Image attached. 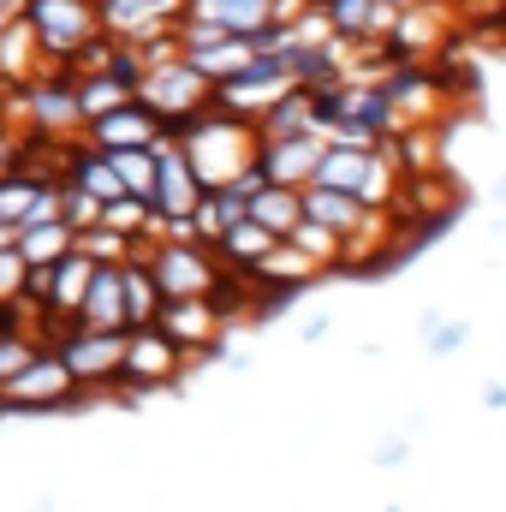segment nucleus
Masks as SVG:
<instances>
[{
  "label": "nucleus",
  "instance_id": "nucleus-1",
  "mask_svg": "<svg viewBox=\"0 0 506 512\" xmlns=\"http://www.w3.org/2000/svg\"><path fill=\"white\" fill-rule=\"evenodd\" d=\"M167 137L179 143V155L191 161V173H197L203 191L233 185V179L256 161V120L221 114V108H197V114H185L179 126H167Z\"/></svg>",
  "mask_w": 506,
  "mask_h": 512
},
{
  "label": "nucleus",
  "instance_id": "nucleus-2",
  "mask_svg": "<svg viewBox=\"0 0 506 512\" xmlns=\"http://www.w3.org/2000/svg\"><path fill=\"white\" fill-rule=\"evenodd\" d=\"M316 179L334 185V191H352L370 209H387L393 191H399V173H393L381 143H328L322 161H316Z\"/></svg>",
  "mask_w": 506,
  "mask_h": 512
},
{
  "label": "nucleus",
  "instance_id": "nucleus-3",
  "mask_svg": "<svg viewBox=\"0 0 506 512\" xmlns=\"http://www.w3.org/2000/svg\"><path fill=\"white\" fill-rule=\"evenodd\" d=\"M131 96H137L161 126H179L185 114L209 108V78H203L185 54H167V60H155V66H143V72H137Z\"/></svg>",
  "mask_w": 506,
  "mask_h": 512
},
{
  "label": "nucleus",
  "instance_id": "nucleus-4",
  "mask_svg": "<svg viewBox=\"0 0 506 512\" xmlns=\"http://www.w3.org/2000/svg\"><path fill=\"white\" fill-rule=\"evenodd\" d=\"M18 18L30 24L36 54H42L48 66H66V54H72L84 36L102 30V24H96V0H24Z\"/></svg>",
  "mask_w": 506,
  "mask_h": 512
},
{
  "label": "nucleus",
  "instance_id": "nucleus-5",
  "mask_svg": "<svg viewBox=\"0 0 506 512\" xmlns=\"http://www.w3.org/2000/svg\"><path fill=\"white\" fill-rule=\"evenodd\" d=\"M298 78L280 66V60H262L256 54L251 66H239L233 78H221V84H209V108H221V114H239V120H262L286 90H292Z\"/></svg>",
  "mask_w": 506,
  "mask_h": 512
},
{
  "label": "nucleus",
  "instance_id": "nucleus-6",
  "mask_svg": "<svg viewBox=\"0 0 506 512\" xmlns=\"http://www.w3.org/2000/svg\"><path fill=\"white\" fill-rule=\"evenodd\" d=\"M143 268L161 286V298H203L215 280V256L197 239H155L143 245Z\"/></svg>",
  "mask_w": 506,
  "mask_h": 512
},
{
  "label": "nucleus",
  "instance_id": "nucleus-7",
  "mask_svg": "<svg viewBox=\"0 0 506 512\" xmlns=\"http://www.w3.org/2000/svg\"><path fill=\"white\" fill-rule=\"evenodd\" d=\"M78 393L84 387L66 376V364L54 358V346H36L30 364L0 382V411H54V405H72Z\"/></svg>",
  "mask_w": 506,
  "mask_h": 512
},
{
  "label": "nucleus",
  "instance_id": "nucleus-8",
  "mask_svg": "<svg viewBox=\"0 0 506 512\" xmlns=\"http://www.w3.org/2000/svg\"><path fill=\"white\" fill-rule=\"evenodd\" d=\"M120 346H126V328H60L54 334V358L66 364V376L78 387H96V382H114L120 376Z\"/></svg>",
  "mask_w": 506,
  "mask_h": 512
},
{
  "label": "nucleus",
  "instance_id": "nucleus-9",
  "mask_svg": "<svg viewBox=\"0 0 506 512\" xmlns=\"http://www.w3.org/2000/svg\"><path fill=\"white\" fill-rule=\"evenodd\" d=\"M185 352L155 328V322H137V328H126V346H120V376L114 382L126 387H167L185 376Z\"/></svg>",
  "mask_w": 506,
  "mask_h": 512
},
{
  "label": "nucleus",
  "instance_id": "nucleus-10",
  "mask_svg": "<svg viewBox=\"0 0 506 512\" xmlns=\"http://www.w3.org/2000/svg\"><path fill=\"white\" fill-rule=\"evenodd\" d=\"M376 84H381V96H387L393 131L399 126H435L441 108H447V84L429 66H393V72H381Z\"/></svg>",
  "mask_w": 506,
  "mask_h": 512
},
{
  "label": "nucleus",
  "instance_id": "nucleus-11",
  "mask_svg": "<svg viewBox=\"0 0 506 512\" xmlns=\"http://www.w3.org/2000/svg\"><path fill=\"white\" fill-rule=\"evenodd\" d=\"M328 137L322 131H280V137H256V173L268 185H292L304 191L316 179V161H322Z\"/></svg>",
  "mask_w": 506,
  "mask_h": 512
},
{
  "label": "nucleus",
  "instance_id": "nucleus-12",
  "mask_svg": "<svg viewBox=\"0 0 506 512\" xmlns=\"http://www.w3.org/2000/svg\"><path fill=\"white\" fill-rule=\"evenodd\" d=\"M191 30H221V36H262L268 24H280L274 0H179V18Z\"/></svg>",
  "mask_w": 506,
  "mask_h": 512
},
{
  "label": "nucleus",
  "instance_id": "nucleus-13",
  "mask_svg": "<svg viewBox=\"0 0 506 512\" xmlns=\"http://www.w3.org/2000/svg\"><path fill=\"white\" fill-rule=\"evenodd\" d=\"M155 328H161L185 358H209V346L221 340V316L209 310V298H161Z\"/></svg>",
  "mask_w": 506,
  "mask_h": 512
},
{
  "label": "nucleus",
  "instance_id": "nucleus-14",
  "mask_svg": "<svg viewBox=\"0 0 506 512\" xmlns=\"http://www.w3.org/2000/svg\"><path fill=\"white\" fill-rule=\"evenodd\" d=\"M161 131H167V126H161V120H155L137 96H126L120 108H108V114L84 120V131H78V137H84L90 149H149Z\"/></svg>",
  "mask_w": 506,
  "mask_h": 512
},
{
  "label": "nucleus",
  "instance_id": "nucleus-15",
  "mask_svg": "<svg viewBox=\"0 0 506 512\" xmlns=\"http://www.w3.org/2000/svg\"><path fill=\"white\" fill-rule=\"evenodd\" d=\"M179 0H96V24L114 42H143L155 30H173Z\"/></svg>",
  "mask_w": 506,
  "mask_h": 512
},
{
  "label": "nucleus",
  "instance_id": "nucleus-16",
  "mask_svg": "<svg viewBox=\"0 0 506 512\" xmlns=\"http://www.w3.org/2000/svg\"><path fill=\"white\" fill-rule=\"evenodd\" d=\"M316 274H322V268L298 251L292 239H274V245L251 262L256 292H298V286H304V280H316Z\"/></svg>",
  "mask_w": 506,
  "mask_h": 512
},
{
  "label": "nucleus",
  "instance_id": "nucleus-17",
  "mask_svg": "<svg viewBox=\"0 0 506 512\" xmlns=\"http://www.w3.org/2000/svg\"><path fill=\"white\" fill-rule=\"evenodd\" d=\"M316 6H322L328 30L346 36V42H381L393 12H399V6H381V0H316Z\"/></svg>",
  "mask_w": 506,
  "mask_h": 512
},
{
  "label": "nucleus",
  "instance_id": "nucleus-18",
  "mask_svg": "<svg viewBox=\"0 0 506 512\" xmlns=\"http://www.w3.org/2000/svg\"><path fill=\"white\" fill-rule=\"evenodd\" d=\"M78 322L84 328H126V304H120V262H96L90 286L78 298Z\"/></svg>",
  "mask_w": 506,
  "mask_h": 512
},
{
  "label": "nucleus",
  "instance_id": "nucleus-19",
  "mask_svg": "<svg viewBox=\"0 0 506 512\" xmlns=\"http://www.w3.org/2000/svg\"><path fill=\"white\" fill-rule=\"evenodd\" d=\"M245 221V197L233 191V185H215V191H203L197 197V209H191V239H203V245H215L227 227H239Z\"/></svg>",
  "mask_w": 506,
  "mask_h": 512
},
{
  "label": "nucleus",
  "instance_id": "nucleus-20",
  "mask_svg": "<svg viewBox=\"0 0 506 512\" xmlns=\"http://www.w3.org/2000/svg\"><path fill=\"white\" fill-rule=\"evenodd\" d=\"M245 215H251L262 233L286 239V227H292V221L304 215V203H298V191H292V185H268V179H262L251 197H245Z\"/></svg>",
  "mask_w": 506,
  "mask_h": 512
},
{
  "label": "nucleus",
  "instance_id": "nucleus-21",
  "mask_svg": "<svg viewBox=\"0 0 506 512\" xmlns=\"http://www.w3.org/2000/svg\"><path fill=\"white\" fill-rule=\"evenodd\" d=\"M268 245H274V233H262V227H256L251 215H245L239 227H227V233H221V239L209 245V256H215V268H233V274H251V262H256L262 251H268Z\"/></svg>",
  "mask_w": 506,
  "mask_h": 512
},
{
  "label": "nucleus",
  "instance_id": "nucleus-22",
  "mask_svg": "<svg viewBox=\"0 0 506 512\" xmlns=\"http://www.w3.org/2000/svg\"><path fill=\"white\" fill-rule=\"evenodd\" d=\"M131 96V84L120 72H78L72 78V102H78V120H96V114H108V108H120ZM84 131V126H78Z\"/></svg>",
  "mask_w": 506,
  "mask_h": 512
},
{
  "label": "nucleus",
  "instance_id": "nucleus-23",
  "mask_svg": "<svg viewBox=\"0 0 506 512\" xmlns=\"http://www.w3.org/2000/svg\"><path fill=\"white\" fill-rule=\"evenodd\" d=\"M120 304H126V328L155 322V310H161V286L149 280L143 256H126V262H120Z\"/></svg>",
  "mask_w": 506,
  "mask_h": 512
},
{
  "label": "nucleus",
  "instance_id": "nucleus-24",
  "mask_svg": "<svg viewBox=\"0 0 506 512\" xmlns=\"http://www.w3.org/2000/svg\"><path fill=\"white\" fill-rule=\"evenodd\" d=\"M12 251L24 256V262H60V256L72 251V227L66 221H24L12 233Z\"/></svg>",
  "mask_w": 506,
  "mask_h": 512
},
{
  "label": "nucleus",
  "instance_id": "nucleus-25",
  "mask_svg": "<svg viewBox=\"0 0 506 512\" xmlns=\"http://www.w3.org/2000/svg\"><path fill=\"white\" fill-rule=\"evenodd\" d=\"M30 60H42V54H36V36H30V24H24V18L0 24V90L24 84V78H30Z\"/></svg>",
  "mask_w": 506,
  "mask_h": 512
},
{
  "label": "nucleus",
  "instance_id": "nucleus-26",
  "mask_svg": "<svg viewBox=\"0 0 506 512\" xmlns=\"http://www.w3.org/2000/svg\"><path fill=\"white\" fill-rule=\"evenodd\" d=\"M286 239H292L298 251L310 256V262H316L322 274H328V268H340V233H334V227H322V221H310V215H298V221L286 227Z\"/></svg>",
  "mask_w": 506,
  "mask_h": 512
},
{
  "label": "nucleus",
  "instance_id": "nucleus-27",
  "mask_svg": "<svg viewBox=\"0 0 506 512\" xmlns=\"http://www.w3.org/2000/svg\"><path fill=\"white\" fill-rule=\"evenodd\" d=\"M102 155H108V167H114L120 191H131V197H143V203H149V185H155V155H149V149H102Z\"/></svg>",
  "mask_w": 506,
  "mask_h": 512
},
{
  "label": "nucleus",
  "instance_id": "nucleus-28",
  "mask_svg": "<svg viewBox=\"0 0 506 512\" xmlns=\"http://www.w3.org/2000/svg\"><path fill=\"white\" fill-rule=\"evenodd\" d=\"M102 227H114V233H126V239H137V245H149V239H143V233H149V203L131 197V191L108 197V203H102Z\"/></svg>",
  "mask_w": 506,
  "mask_h": 512
},
{
  "label": "nucleus",
  "instance_id": "nucleus-29",
  "mask_svg": "<svg viewBox=\"0 0 506 512\" xmlns=\"http://www.w3.org/2000/svg\"><path fill=\"white\" fill-rule=\"evenodd\" d=\"M60 221H66L72 233H84V227H96V221H102V203H96L90 191H78V185H66V179H60Z\"/></svg>",
  "mask_w": 506,
  "mask_h": 512
},
{
  "label": "nucleus",
  "instance_id": "nucleus-30",
  "mask_svg": "<svg viewBox=\"0 0 506 512\" xmlns=\"http://www.w3.org/2000/svg\"><path fill=\"white\" fill-rule=\"evenodd\" d=\"M423 334H429V352H435V358L471 346V322H453V316H435V310L423 316Z\"/></svg>",
  "mask_w": 506,
  "mask_h": 512
},
{
  "label": "nucleus",
  "instance_id": "nucleus-31",
  "mask_svg": "<svg viewBox=\"0 0 506 512\" xmlns=\"http://www.w3.org/2000/svg\"><path fill=\"white\" fill-rule=\"evenodd\" d=\"M30 191H36V179H30V173H18V167H12V173H0V221H12V227H18V221H24V209H30Z\"/></svg>",
  "mask_w": 506,
  "mask_h": 512
},
{
  "label": "nucleus",
  "instance_id": "nucleus-32",
  "mask_svg": "<svg viewBox=\"0 0 506 512\" xmlns=\"http://www.w3.org/2000/svg\"><path fill=\"white\" fill-rule=\"evenodd\" d=\"M405 459H411V435H387V441L376 447V465H381V471H399Z\"/></svg>",
  "mask_w": 506,
  "mask_h": 512
},
{
  "label": "nucleus",
  "instance_id": "nucleus-33",
  "mask_svg": "<svg viewBox=\"0 0 506 512\" xmlns=\"http://www.w3.org/2000/svg\"><path fill=\"white\" fill-rule=\"evenodd\" d=\"M328 328H334V322H328V316H310V322H304V328H298V340H310V346H316V340H322V334H328Z\"/></svg>",
  "mask_w": 506,
  "mask_h": 512
},
{
  "label": "nucleus",
  "instance_id": "nucleus-34",
  "mask_svg": "<svg viewBox=\"0 0 506 512\" xmlns=\"http://www.w3.org/2000/svg\"><path fill=\"white\" fill-rule=\"evenodd\" d=\"M483 405H489V411H501V405H506V387L489 382V387H483Z\"/></svg>",
  "mask_w": 506,
  "mask_h": 512
},
{
  "label": "nucleus",
  "instance_id": "nucleus-35",
  "mask_svg": "<svg viewBox=\"0 0 506 512\" xmlns=\"http://www.w3.org/2000/svg\"><path fill=\"white\" fill-rule=\"evenodd\" d=\"M18 6H24V0H0V24H12V18H18Z\"/></svg>",
  "mask_w": 506,
  "mask_h": 512
},
{
  "label": "nucleus",
  "instance_id": "nucleus-36",
  "mask_svg": "<svg viewBox=\"0 0 506 512\" xmlns=\"http://www.w3.org/2000/svg\"><path fill=\"white\" fill-rule=\"evenodd\" d=\"M6 131H12V126H6V114H0V137H6Z\"/></svg>",
  "mask_w": 506,
  "mask_h": 512
},
{
  "label": "nucleus",
  "instance_id": "nucleus-37",
  "mask_svg": "<svg viewBox=\"0 0 506 512\" xmlns=\"http://www.w3.org/2000/svg\"><path fill=\"white\" fill-rule=\"evenodd\" d=\"M381 6H405V0H381Z\"/></svg>",
  "mask_w": 506,
  "mask_h": 512
},
{
  "label": "nucleus",
  "instance_id": "nucleus-38",
  "mask_svg": "<svg viewBox=\"0 0 506 512\" xmlns=\"http://www.w3.org/2000/svg\"><path fill=\"white\" fill-rule=\"evenodd\" d=\"M483 6H495V0H483Z\"/></svg>",
  "mask_w": 506,
  "mask_h": 512
},
{
  "label": "nucleus",
  "instance_id": "nucleus-39",
  "mask_svg": "<svg viewBox=\"0 0 506 512\" xmlns=\"http://www.w3.org/2000/svg\"><path fill=\"white\" fill-rule=\"evenodd\" d=\"M36 512H48V507H36Z\"/></svg>",
  "mask_w": 506,
  "mask_h": 512
}]
</instances>
